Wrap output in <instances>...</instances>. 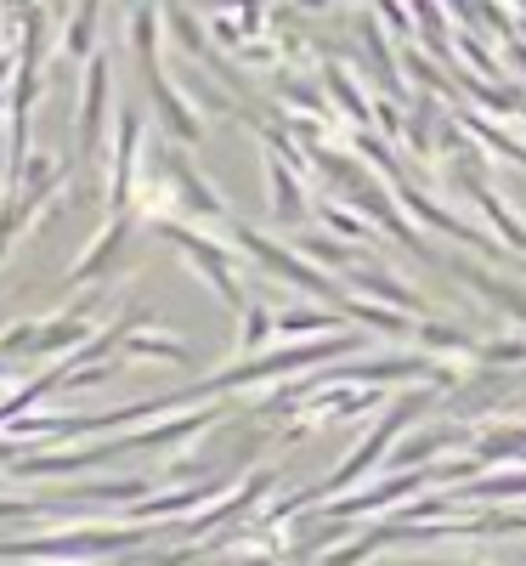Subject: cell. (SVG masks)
I'll return each mask as SVG.
<instances>
[{
	"instance_id": "1",
	"label": "cell",
	"mask_w": 526,
	"mask_h": 566,
	"mask_svg": "<svg viewBox=\"0 0 526 566\" xmlns=\"http://www.w3.org/2000/svg\"><path fill=\"white\" fill-rule=\"evenodd\" d=\"M97 114H103V63L91 69V91H85V119H80L85 142H97Z\"/></svg>"
}]
</instances>
